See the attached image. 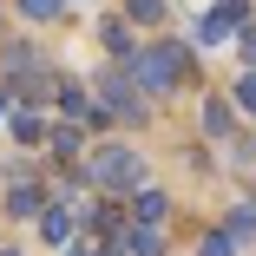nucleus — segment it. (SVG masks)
Returning a JSON list of instances; mask_svg holds the SVG:
<instances>
[{"instance_id": "obj_13", "label": "nucleus", "mask_w": 256, "mask_h": 256, "mask_svg": "<svg viewBox=\"0 0 256 256\" xmlns=\"http://www.w3.org/2000/svg\"><path fill=\"white\" fill-rule=\"evenodd\" d=\"M98 40H106L112 53H132V33H125V20H106V26H98Z\"/></svg>"}, {"instance_id": "obj_23", "label": "nucleus", "mask_w": 256, "mask_h": 256, "mask_svg": "<svg viewBox=\"0 0 256 256\" xmlns=\"http://www.w3.org/2000/svg\"><path fill=\"white\" fill-rule=\"evenodd\" d=\"M0 256H14V250H0Z\"/></svg>"}, {"instance_id": "obj_14", "label": "nucleus", "mask_w": 256, "mask_h": 256, "mask_svg": "<svg viewBox=\"0 0 256 256\" xmlns=\"http://www.w3.org/2000/svg\"><path fill=\"white\" fill-rule=\"evenodd\" d=\"M197 256H236V243L224 230H210V236H197Z\"/></svg>"}, {"instance_id": "obj_7", "label": "nucleus", "mask_w": 256, "mask_h": 256, "mask_svg": "<svg viewBox=\"0 0 256 256\" xmlns=\"http://www.w3.org/2000/svg\"><path fill=\"white\" fill-rule=\"evenodd\" d=\"M230 243H250L256 236V204H236V210H230V230H224Z\"/></svg>"}, {"instance_id": "obj_5", "label": "nucleus", "mask_w": 256, "mask_h": 256, "mask_svg": "<svg viewBox=\"0 0 256 256\" xmlns=\"http://www.w3.org/2000/svg\"><path fill=\"white\" fill-rule=\"evenodd\" d=\"M236 14H243V7H217L210 20L197 26V46H217V40H230V26H236Z\"/></svg>"}, {"instance_id": "obj_20", "label": "nucleus", "mask_w": 256, "mask_h": 256, "mask_svg": "<svg viewBox=\"0 0 256 256\" xmlns=\"http://www.w3.org/2000/svg\"><path fill=\"white\" fill-rule=\"evenodd\" d=\"M72 256H98V250H92V243H79V250H72Z\"/></svg>"}, {"instance_id": "obj_9", "label": "nucleus", "mask_w": 256, "mask_h": 256, "mask_svg": "<svg viewBox=\"0 0 256 256\" xmlns=\"http://www.w3.org/2000/svg\"><path fill=\"white\" fill-rule=\"evenodd\" d=\"M14 138H20V144H40V138H46V118H40V112H20V118H14Z\"/></svg>"}, {"instance_id": "obj_4", "label": "nucleus", "mask_w": 256, "mask_h": 256, "mask_svg": "<svg viewBox=\"0 0 256 256\" xmlns=\"http://www.w3.org/2000/svg\"><path fill=\"white\" fill-rule=\"evenodd\" d=\"M72 224H79V217L66 210V204H46V210H40V236H46V243H72Z\"/></svg>"}, {"instance_id": "obj_18", "label": "nucleus", "mask_w": 256, "mask_h": 256, "mask_svg": "<svg viewBox=\"0 0 256 256\" xmlns=\"http://www.w3.org/2000/svg\"><path fill=\"white\" fill-rule=\"evenodd\" d=\"M236 106H243V112H256V72H243V86H236Z\"/></svg>"}, {"instance_id": "obj_15", "label": "nucleus", "mask_w": 256, "mask_h": 256, "mask_svg": "<svg viewBox=\"0 0 256 256\" xmlns=\"http://www.w3.org/2000/svg\"><path fill=\"white\" fill-rule=\"evenodd\" d=\"M132 250H138V256H164V236H158V230H132Z\"/></svg>"}, {"instance_id": "obj_21", "label": "nucleus", "mask_w": 256, "mask_h": 256, "mask_svg": "<svg viewBox=\"0 0 256 256\" xmlns=\"http://www.w3.org/2000/svg\"><path fill=\"white\" fill-rule=\"evenodd\" d=\"M0 112H7V92H0Z\"/></svg>"}, {"instance_id": "obj_12", "label": "nucleus", "mask_w": 256, "mask_h": 256, "mask_svg": "<svg viewBox=\"0 0 256 256\" xmlns=\"http://www.w3.org/2000/svg\"><path fill=\"white\" fill-rule=\"evenodd\" d=\"M79 132H86V125H72V118H66L60 132H46V138H53V151H60V158H72V151H79Z\"/></svg>"}, {"instance_id": "obj_19", "label": "nucleus", "mask_w": 256, "mask_h": 256, "mask_svg": "<svg viewBox=\"0 0 256 256\" xmlns=\"http://www.w3.org/2000/svg\"><path fill=\"white\" fill-rule=\"evenodd\" d=\"M243 60H250V66H256V33H243Z\"/></svg>"}, {"instance_id": "obj_8", "label": "nucleus", "mask_w": 256, "mask_h": 256, "mask_svg": "<svg viewBox=\"0 0 256 256\" xmlns=\"http://www.w3.org/2000/svg\"><path fill=\"white\" fill-rule=\"evenodd\" d=\"M125 20H138V26H158V20H164V0H125Z\"/></svg>"}, {"instance_id": "obj_17", "label": "nucleus", "mask_w": 256, "mask_h": 256, "mask_svg": "<svg viewBox=\"0 0 256 256\" xmlns=\"http://www.w3.org/2000/svg\"><path fill=\"white\" fill-rule=\"evenodd\" d=\"M92 224H98V230H106V236H112V243H118V236H125V217H118V210H98V217H92Z\"/></svg>"}, {"instance_id": "obj_22", "label": "nucleus", "mask_w": 256, "mask_h": 256, "mask_svg": "<svg viewBox=\"0 0 256 256\" xmlns=\"http://www.w3.org/2000/svg\"><path fill=\"white\" fill-rule=\"evenodd\" d=\"M224 7H243V0H224Z\"/></svg>"}, {"instance_id": "obj_1", "label": "nucleus", "mask_w": 256, "mask_h": 256, "mask_svg": "<svg viewBox=\"0 0 256 256\" xmlns=\"http://www.w3.org/2000/svg\"><path fill=\"white\" fill-rule=\"evenodd\" d=\"M184 66H190V46H151V53H132V60H125L132 86H144V92L184 86Z\"/></svg>"}, {"instance_id": "obj_6", "label": "nucleus", "mask_w": 256, "mask_h": 256, "mask_svg": "<svg viewBox=\"0 0 256 256\" xmlns=\"http://www.w3.org/2000/svg\"><path fill=\"white\" fill-rule=\"evenodd\" d=\"M204 132H210V138H230V132H236V118H230V98H210V106H204Z\"/></svg>"}, {"instance_id": "obj_16", "label": "nucleus", "mask_w": 256, "mask_h": 256, "mask_svg": "<svg viewBox=\"0 0 256 256\" xmlns=\"http://www.w3.org/2000/svg\"><path fill=\"white\" fill-rule=\"evenodd\" d=\"M26 20H60V0H20Z\"/></svg>"}, {"instance_id": "obj_10", "label": "nucleus", "mask_w": 256, "mask_h": 256, "mask_svg": "<svg viewBox=\"0 0 256 256\" xmlns=\"http://www.w3.org/2000/svg\"><path fill=\"white\" fill-rule=\"evenodd\" d=\"M171 210V204H164V190H138V224H158Z\"/></svg>"}, {"instance_id": "obj_11", "label": "nucleus", "mask_w": 256, "mask_h": 256, "mask_svg": "<svg viewBox=\"0 0 256 256\" xmlns=\"http://www.w3.org/2000/svg\"><path fill=\"white\" fill-rule=\"evenodd\" d=\"M46 204H40V190L33 184H14V217H40Z\"/></svg>"}, {"instance_id": "obj_2", "label": "nucleus", "mask_w": 256, "mask_h": 256, "mask_svg": "<svg viewBox=\"0 0 256 256\" xmlns=\"http://www.w3.org/2000/svg\"><path fill=\"white\" fill-rule=\"evenodd\" d=\"M92 106H106L112 125H144V92L132 86V72H98L92 79Z\"/></svg>"}, {"instance_id": "obj_3", "label": "nucleus", "mask_w": 256, "mask_h": 256, "mask_svg": "<svg viewBox=\"0 0 256 256\" xmlns=\"http://www.w3.org/2000/svg\"><path fill=\"white\" fill-rule=\"evenodd\" d=\"M86 178H92L98 190H138V178H144V164L132 158L125 144H98L92 158H86Z\"/></svg>"}]
</instances>
